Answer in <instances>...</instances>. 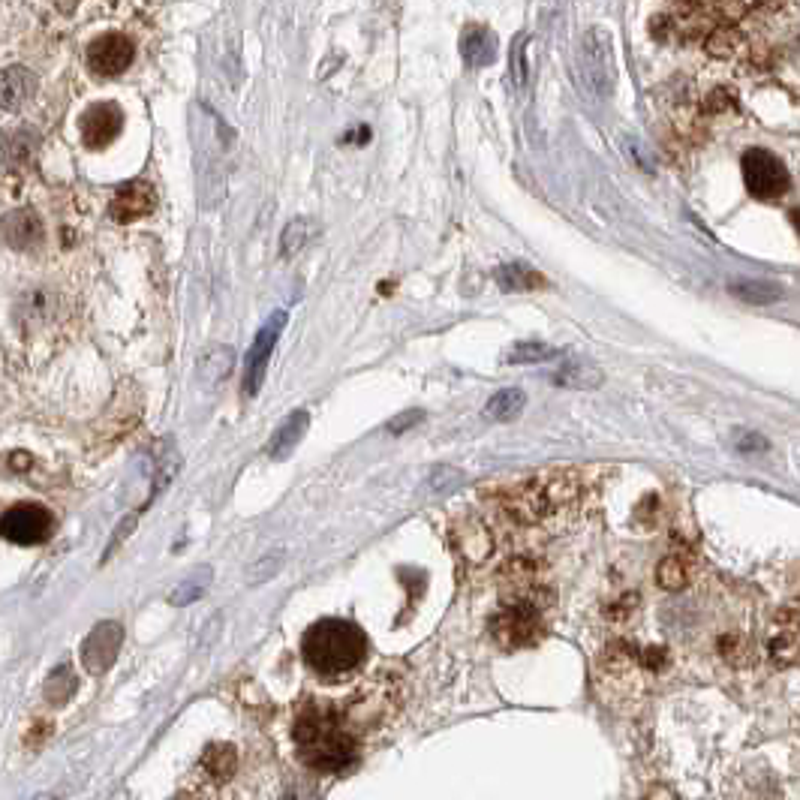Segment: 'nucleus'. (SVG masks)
<instances>
[{
	"mask_svg": "<svg viewBox=\"0 0 800 800\" xmlns=\"http://www.w3.org/2000/svg\"><path fill=\"white\" fill-rule=\"evenodd\" d=\"M154 211H157V190L142 178L121 184L109 202V217L115 223H133V220L151 217Z\"/></svg>",
	"mask_w": 800,
	"mask_h": 800,
	"instance_id": "9b49d317",
	"label": "nucleus"
},
{
	"mask_svg": "<svg viewBox=\"0 0 800 800\" xmlns=\"http://www.w3.org/2000/svg\"><path fill=\"white\" fill-rule=\"evenodd\" d=\"M43 136L34 127H13L0 133V163H4L10 172H19L25 166H31L40 154Z\"/></svg>",
	"mask_w": 800,
	"mask_h": 800,
	"instance_id": "2eb2a0df",
	"label": "nucleus"
},
{
	"mask_svg": "<svg viewBox=\"0 0 800 800\" xmlns=\"http://www.w3.org/2000/svg\"><path fill=\"white\" fill-rule=\"evenodd\" d=\"M554 385H563V388H581V391H590V388H599L605 382V373L593 364V361H581V358H572L566 364H560V370L551 376Z\"/></svg>",
	"mask_w": 800,
	"mask_h": 800,
	"instance_id": "6ab92c4d",
	"label": "nucleus"
},
{
	"mask_svg": "<svg viewBox=\"0 0 800 800\" xmlns=\"http://www.w3.org/2000/svg\"><path fill=\"white\" fill-rule=\"evenodd\" d=\"M728 292L746 304H773L782 298V289L776 283H761V280H737L728 286Z\"/></svg>",
	"mask_w": 800,
	"mask_h": 800,
	"instance_id": "a878e982",
	"label": "nucleus"
},
{
	"mask_svg": "<svg viewBox=\"0 0 800 800\" xmlns=\"http://www.w3.org/2000/svg\"><path fill=\"white\" fill-rule=\"evenodd\" d=\"M650 800H674V797H671V791H665V788H656V791L650 794Z\"/></svg>",
	"mask_w": 800,
	"mask_h": 800,
	"instance_id": "ea45409f",
	"label": "nucleus"
},
{
	"mask_svg": "<svg viewBox=\"0 0 800 800\" xmlns=\"http://www.w3.org/2000/svg\"><path fill=\"white\" fill-rule=\"evenodd\" d=\"M551 358H557V349L542 343V340H521L512 349H506V355H503L506 364H542Z\"/></svg>",
	"mask_w": 800,
	"mask_h": 800,
	"instance_id": "bb28decb",
	"label": "nucleus"
},
{
	"mask_svg": "<svg viewBox=\"0 0 800 800\" xmlns=\"http://www.w3.org/2000/svg\"><path fill=\"white\" fill-rule=\"evenodd\" d=\"M578 491H581V485H578L575 473H551V476L509 488L500 497V515L515 527H530V524L542 521L545 515H551L554 509L575 500Z\"/></svg>",
	"mask_w": 800,
	"mask_h": 800,
	"instance_id": "7ed1b4c3",
	"label": "nucleus"
},
{
	"mask_svg": "<svg viewBox=\"0 0 800 800\" xmlns=\"http://www.w3.org/2000/svg\"><path fill=\"white\" fill-rule=\"evenodd\" d=\"M524 52H527V43L518 40L515 43V52H512V79H515V88L518 91L527 88V61H524Z\"/></svg>",
	"mask_w": 800,
	"mask_h": 800,
	"instance_id": "c9c22d12",
	"label": "nucleus"
},
{
	"mask_svg": "<svg viewBox=\"0 0 800 800\" xmlns=\"http://www.w3.org/2000/svg\"><path fill=\"white\" fill-rule=\"evenodd\" d=\"M310 235H313V223H310L307 217H295V220H289L286 229H283V235H280V256H283V259L298 256V253L307 247Z\"/></svg>",
	"mask_w": 800,
	"mask_h": 800,
	"instance_id": "cd10ccee",
	"label": "nucleus"
},
{
	"mask_svg": "<svg viewBox=\"0 0 800 800\" xmlns=\"http://www.w3.org/2000/svg\"><path fill=\"white\" fill-rule=\"evenodd\" d=\"M283 325H286V313L277 310V313H271V319L259 328L256 340H253V346H250V352H247V361H244V394H247V397H253V394L262 388L265 367H268V358H271V352H274V346H277V340H280Z\"/></svg>",
	"mask_w": 800,
	"mask_h": 800,
	"instance_id": "6e6552de",
	"label": "nucleus"
},
{
	"mask_svg": "<svg viewBox=\"0 0 800 800\" xmlns=\"http://www.w3.org/2000/svg\"><path fill=\"white\" fill-rule=\"evenodd\" d=\"M770 662L776 668H788L800 659V608H782L773 617V635L767 641Z\"/></svg>",
	"mask_w": 800,
	"mask_h": 800,
	"instance_id": "f8f14e48",
	"label": "nucleus"
},
{
	"mask_svg": "<svg viewBox=\"0 0 800 800\" xmlns=\"http://www.w3.org/2000/svg\"><path fill=\"white\" fill-rule=\"evenodd\" d=\"M37 73L28 67H7L0 70V109L7 112H19L22 106H28L37 94Z\"/></svg>",
	"mask_w": 800,
	"mask_h": 800,
	"instance_id": "dca6fc26",
	"label": "nucleus"
},
{
	"mask_svg": "<svg viewBox=\"0 0 800 800\" xmlns=\"http://www.w3.org/2000/svg\"><path fill=\"white\" fill-rule=\"evenodd\" d=\"M304 659L316 674L340 677L355 671L367 656L364 632L349 620H319L304 635Z\"/></svg>",
	"mask_w": 800,
	"mask_h": 800,
	"instance_id": "f03ea898",
	"label": "nucleus"
},
{
	"mask_svg": "<svg viewBox=\"0 0 800 800\" xmlns=\"http://www.w3.org/2000/svg\"><path fill=\"white\" fill-rule=\"evenodd\" d=\"M133 61H136V46L124 34H115V31L112 34H100L88 46V64L103 79L121 76L124 70H130Z\"/></svg>",
	"mask_w": 800,
	"mask_h": 800,
	"instance_id": "1a4fd4ad",
	"label": "nucleus"
},
{
	"mask_svg": "<svg viewBox=\"0 0 800 800\" xmlns=\"http://www.w3.org/2000/svg\"><path fill=\"white\" fill-rule=\"evenodd\" d=\"M238 770V755L235 746L229 743H214L205 749L202 761H199V776L211 779V782H229Z\"/></svg>",
	"mask_w": 800,
	"mask_h": 800,
	"instance_id": "a211bd4d",
	"label": "nucleus"
},
{
	"mask_svg": "<svg viewBox=\"0 0 800 800\" xmlns=\"http://www.w3.org/2000/svg\"><path fill=\"white\" fill-rule=\"evenodd\" d=\"M283 566V551H274V554H268V557H262L253 569H250V575H247V581L250 584H265L268 578H274L277 575V569Z\"/></svg>",
	"mask_w": 800,
	"mask_h": 800,
	"instance_id": "473e14b6",
	"label": "nucleus"
},
{
	"mask_svg": "<svg viewBox=\"0 0 800 800\" xmlns=\"http://www.w3.org/2000/svg\"><path fill=\"white\" fill-rule=\"evenodd\" d=\"M232 349H226V346H214V349H208L205 352V358H202V379L205 382H220L229 370H232Z\"/></svg>",
	"mask_w": 800,
	"mask_h": 800,
	"instance_id": "7c9ffc66",
	"label": "nucleus"
},
{
	"mask_svg": "<svg viewBox=\"0 0 800 800\" xmlns=\"http://www.w3.org/2000/svg\"><path fill=\"white\" fill-rule=\"evenodd\" d=\"M0 235H4V241L13 247V250H37L46 238V226L40 220V214L34 208H16L10 211L4 220H0Z\"/></svg>",
	"mask_w": 800,
	"mask_h": 800,
	"instance_id": "4468645a",
	"label": "nucleus"
},
{
	"mask_svg": "<svg viewBox=\"0 0 800 800\" xmlns=\"http://www.w3.org/2000/svg\"><path fill=\"white\" fill-rule=\"evenodd\" d=\"M307 428H310V413H307V410H295V413L277 428V434L271 437L268 455H271L274 461H283V458L298 446V440L304 437Z\"/></svg>",
	"mask_w": 800,
	"mask_h": 800,
	"instance_id": "aec40b11",
	"label": "nucleus"
},
{
	"mask_svg": "<svg viewBox=\"0 0 800 800\" xmlns=\"http://www.w3.org/2000/svg\"><path fill=\"white\" fill-rule=\"evenodd\" d=\"M734 446L737 452H767V440L761 434H740Z\"/></svg>",
	"mask_w": 800,
	"mask_h": 800,
	"instance_id": "58836bf2",
	"label": "nucleus"
},
{
	"mask_svg": "<svg viewBox=\"0 0 800 800\" xmlns=\"http://www.w3.org/2000/svg\"><path fill=\"white\" fill-rule=\"evenodd\" d=\"M635 608H638V596H635V593H626L623 599H617L614 605L605 608V617H608L611 623H626V620H632Z\"/></svg>",
	"mask_w": 800,
	"mask_h": 800,
	"instance_id": "72a5a7b5",
	"label": "nucleus"
},
{
	"mask_svg": "<svg viewBox=\"0 0 800 800\" xmlns=\"http://www.w3.org/2000/svg\"><path fill=\"white\" fill-rule=\"evenodd\" d=\"M124 644V629L121 623L115 620H103L91 629V635L85 638L82 644V662L91 674H106L115 659H118V650Z\"/></svg>",
	"mask_w": 800,
	"mask_h": 800,
	"instance_id": "9d476101",
	"label": "nucleus"
},
{
	"mask_svg": "<svg viewBox=\"0 0 800 800\" xmlns=\"http://www.w3.org/2000/svg\"><path fill=\"white\" fill-rule=\"evenodd\" d=\"M656 581L662 590H683L692 581V560L686 554H668L659 569H656Z\"/></svg>",
	"mask_w": 800,
	"mask_h": 800,
	"instance_id": "5701e85b",
	"label": "nucleus"
},
{
	"mask_svg": "<svg viewBox=\"0 0 800 800\" xmlns=\"http://www.w3.org/2000/svg\"><path fill=\"white\" fill-rule=\"evenodd\" d=\"M503 584L506 587H512V590H527V587H533V584H539V566L530 560V557H515V560H509L506 566H503Z\"/></svg>",
	"mask_w": 800,
	"mask_h": 800,
	"instance_id": "c85d7f7f",
	"label": "nucleus"
},
{
	"mask_svg": "<svg viewBox=\"0 0 800 800\" xmlns=\"http://www.w3.org/2000/svg\"><path fill=\"white\" fill-rule=\"evenodd\" d=\"M626 148H629V154H632V157H635V160L641 163V169H644V172H656V166H653L650 154L644 151L641 139H635V136H632V139H626Z\"/></svg>",
	"mask_w": 800,
	"mask_h": 800,
	"instance_id": "4c0bfd02",
	"label": "nucleus"
},
{
	"mask_svg": "<svg viewBox=\"0 0 800 800\" xmlns=\"http://www.w3.org/2000/svg\"><path fill=\"white\" fill-rule=\"evenodd\" d=\"M491 632L503 650H524L542 638L545 626H542V614L536 611L533 602H515V605H506L491 620Z\"/></svg>",
	"mask_w": 800,
	"mask_h": 800,
	"instance_id": "423d86ee",
	"label": "nucleus"
},
{
	"mask_svg": "<svg viewBox=\"0 0 800 800\" xmlns=\"http://www.w3.org/2000/svg\"><path fill=\"white\" fill-rule=\"evenodd\" d=\"M0 536L13 545H43L52 536V515L40 503H19L0 515Z\"/></svg>",
	"mask_w": 800,
	"mask_h": 800,
	"instance_id": "0eeeda50",
	"label": "nucleus"
},
{
	"mask_svg": "<svg viewBox=\"0 0 800 800\" xmlns=\"http://www.w3.org/2000/svg\"><path fill=\"white\" fill-rule=\"evenodd\" d=\"M575 70H578V82L581 88L596 97L605 100L614 94L617 88V64H614V37L605 28H590L575 52Z\"/></svg>",
	"mask_w": 800,
	"mask_h": 800,
	"instance_id": "20e7f679",
	"label": "nucleus"
},
{
	"mask_svg": "<svg viewBox=\"0 0 800 800\" xmlns=\"http://www.w3.org/2000/svg\"><path fill=\"white\" fill-rule=\"evenodd\" d=\"M422 419H425V413H422V410L400 413L397 419H391V422H388V434H394V437H397V434H404V431H410L413 425H419Z\"/></svg>",
	"mask_w": 800,
	"mask_h": 800,
	"instance_id": "e433bc0d",
	"label": "nucleus"
},
{
	"mask_svg": "<svg viewBox=\"0 0 800 800\" xmlns=\"http://www.w3.org/2000/svg\"><path fill=\"white\" fill-rule=\"evenodd\" d=\"M716 653H719L731 668H746V665L755 662V650H752V644H749V638H746L743 632H725V635H719V641H716Z\"/></svg>",
	"mask_w": 800,
	"mask_h": 800,
	"instance_id": "b1692460",
	"label": "nucleus"
},
{
	"mask_svg": "<svg viewBox=\"0 0 800 800\" xmlns=\"http://www.w3.org/2000/svg\"><path fill=\"white\" fill-rule=\"evenodd\" d=\"M524 407H527V394L521 388H503L485 404V419L512 422V419H518L524 413Z\"/></svg>",
	"mask_w": 800,
	"mask_h": 800,
	"instance_id": "4be33fe9",
	"label": "nucleus"
},
{
	"mask_svg": "<svg viewBox=\"0 0 800 800\" xmlns=\"http://www.w3.org/2000/svg\"><path fill=\"white\" fill-rule=\"evenodd\" d=\"M740 169H743V184H746L749 196H755L761 202H773V199L785 196L791 187V175H788L785 163L776 154H770L767 148H749L743 154Z\"/></svg>",
	"mask_w": 800,
	"mask_h": 800,
	"instance_id": "39448f33",
	"label": "nucleus"
},
{
	"mask_svg": "<svg viewBox=\"0 0 800 800\" xmlns=\"http://www.w3.org/2000/svg\"><path fill=\"white\" fill-rule=\"evenodd\" d=\"M458 485H464V473H461V470H455V467H449V464L437 467V470L431 473V479H428V488H431L434 494L455 491Z\"/></svg>",
	"mask_w": 800,
	"mask_h": 800,
	"instance_id": "2f4dec72",
	"label": "nucleus"
},
{
	"mask_svg": "<svg viewBox=\"0 0 800 800\" xmlns=\"http://www.w3.org/2000/svg\"><path fill=\"white\" fill-rule=\"evenodd\" d=\"M638 662L647 674H659L668 665V650L665 647H644V650H638Z\"/></svg>",
	"mask_w": 800,
	"mask_h": 800,
	"instance_id": "f704fd0d",
	"label": "nucleus"
},
{
	"mask_svg": "<svg viewBox=\"0 0 800 800\" xmlns=\"http://www.w3.org/2000/svg\"><path fill=\"white\" fill-rule=\"evenodd\" d=\"M208 584H211V569L208 566H199L190 578H184L172 593H169V605H175V608H184V605H190V602H196V599H202L205 596V590H208Z\"/></svg>",
	"mask_w": 800,
	"mask_h": 800,
	"instance_id": "393cba45",
	"label": "nucleus"
},
{
	"mask_svg": "<svg viewBox=\"0 0 800 800\" xmlns=\"http://www.w3.org/2000/svg\"><path fill=\"white\" fill-rule=\"evenodd\" d=\"M73 692H76V677H73V671H70L67 665H58V668L49 674V680H46V701L55 704V707H64V704L73 698Z\"/></svg>",
	"mask_w": 800,
	"mask_h": 800,
	"instance_id": "c756f323",
	"label": "nucleus"
},
{
	"mask_svg": "<svg viewBox=\"0 0 800 800\" xmlns=\"http://www.w3.org/2000/svg\"><path fill=\"white\" fill-rule=\"evenodd\" d=\"M497 277V286L503 292H530V289H542L545 286V277L530 268L527 262H506L494 271Z\"/></svg>",
	"mask_w": 800,
	"mask_h": 800,
	"instance_id": "412c9836",
	"label": "nucleus"
},
{
	"mask_svg": "<svg viewBox=\"0 0 800 800\" xmlns=\"http://www.w3.org/2000/svg\"><path fill=\"white\" fill-rule=\"evenodd\" d=\"M788 220H791V226H794V232L800 235V208H794V211L788 214Z\"/></svg>",
	"mask_w": 800,
	"mask_h": 800,
	"instance_id": "a19ab883",
	"label": "nucleus"
},
{
	"mask_svg": "<svg viewBox=\"0 0 800 800\" xmlns=\"http://www.w3.org/2000/svg\"><path fill=\"white\" fill-rule=\"evenodd\" d=\"M292 737L298 758L316 773H340L355 761L358 752L355 737L337 719V713L319 704H310L298 713Z\"/></svg>",
	"mask_w": 800,
	"mask_h": 800,
	"instance_id": "f257e3e1",
	"label": "nucleus"
},
{
	"mask_svg": "<svg viewBox=\"0 0 800 800\" xmlns=\"http://www.w3.org/2000/svg\"><path fill=\"white\" fill-rule=\"evenodd\" d=\"M461 58L470 70H482L497 61V37L485 25H470L461 37Z\"/></svg>",
	"mask_w": 800,
	"mask_h": 800,
	"instance_id": "f3484780",
	"label": "nucleus"
},
{
	"mask_svg": "<svg viewBox=\"0 0 800 800\" xmlns=\"http://www.w3.org/2000/svg\"><path fill=\"white\" fill-rule=\"evenodd\" d=\"M121 127H124V112L118 103H94L82 115V142L91 151H103L118 139Z\"/></svg>",
	"mask_w": 800,
	"mask_h": 800,
	"instance_id": "ddd939ff",
	"label": "nucleus"
}]
</instances>
